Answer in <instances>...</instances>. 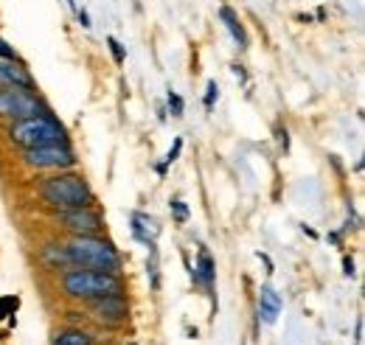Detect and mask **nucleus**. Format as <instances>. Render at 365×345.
Instances as JSON below:
<instances>
[{
	"label": "nucleus",
	"mask_w": 365,
	"mask_h": 345,
	"mask_svg": "<svg viewBox=\"0 0 365 345\" xmlns=\"http://www.w3.org/2000/svg\"><path fill=\"white\" fill-rule=\"evenodd\" d=\"M107 45H110V53H113V59H115V62L121 65V62L127 59V51H124V45L118 43L115 37H107Z\"/></svg>",
	"instance_id": "a211bd4d"
},
{
	"label": "nucleus",
	"mask_w": 365,
	"mask_h": 345,
	"mask_svg": "<svg viewBox=\"0 0 365 345\" xmlns=\"http://www.w3.org/2000/svg\"><path fill=\"white\" fill-rule=\"evenodd\" d=\"M48 113L43 98L37 96V90L29 87H0V118L3 121H20V118H31Z\"/></svg>",
	"instance_id": "423d86ee"
},
{
	"label": "nucleus",
	"mask_w": 365,
	"mask_h": 345,
	"mask_svg": "<svg viewBox=\"0 0 365 345\" xmlns=\"http://www.w3.org/2000/svg\"><path fill=\"white\" fill-rule=\"evenodd\" d=\"M62 292L71 301L88 303L93 298H104V295H124L127 284L121 275L113 272H98V269H85V267H68L59 278Z\"/></svg>",
	"instance_id": "f257e3e1"
},
{
	"label": "nucleus",
	"mask_w": 365,
	"mask_h": 345,
	"mask_svg": "<svg viewBox=\"0 0 365 345\" xmlns=\"http://www.w3.org/2000/svg\"><path fill=\"white\" fill-rule=\"evenodd\" d=\"M130 227H133V236H135L140 244H146V247H152L155 242H158V236H160V225H158V219L149 214H140V211H135V214L130 216Z\"/></svg>",
	"instance_id": "9d476101"
},
{
	"label": "nucleus",
	"mask_w": 365,
	"mask_h": 345,
	"mask_svg": "<svg viewBox=\"0 0 365 345\" xmlns=\"http://www.w3.org/2000/svg\"><path fill=\"white\" fill-rule=\"evenodd\" d=\"M9 140L20 149H34V146H48V143H62L68 140L65 135V127L48 113H40V115H31V118H20V121H11L9 124Z\"/></svg>",
	"instance_id": "20e7f679"
},
{
	"label": "nucleus",
	"mask_w": 365,
	"mask_h": 345,
	"mask_svg": "<svg viewBox=\"0 0 365 345\" xmlns=\"http://www.w3.org/2000/svg\"><path fill=\"white\" fill-rule=\"evenodd\" d=\"M233 76H236L239 82H247V73H245V68H242V65H233Z\"/></svg>",
	"instance_id": "393cba45"
},
{
	"label": "nucleus",
	"mask_w": 365,
	"mask_h": 345,
	"mask_svg": "<svg viewBox=\"0 0 365 345\" xmlns=\"http://www.w3.org/2000/svg\"><path fill=\"white\" fill-rule=\"evenodd\" d=\"M88 311L101 326H121L130 320V301L127 295H104L88 301Z\"/></svg>",
	"instance_id": "6e6552de"
},
{
	"label": "nucleus",
	"mask_w": 365,
	"mask_h": 345,
	"mask_svg": "<svg viewBox=\"0 0 365 345\" xmlns=\"http://www.w3.org/2000/svg\"><path fill=\"white\" fill-rule=\"evenodd\" d=\"M68 6H71V9H73V11H76V0H68Z\"/></svg>",
	"instance_id": "bb28decb"
},
{
	"label": "nucleus",
	"mask_w": 365,
	"mask_h": 345,
	"mask_svg": "<svg viewBox=\"0 0 365 345\" xmlns=\"http://www.w3.org/2000/svg\"><path fill=\"white\" fill-rule=\"evenodd\" d=\"M65 253L71 267H85L98 272H113V275H121L124 269L121 253L104 236H71L65 242Z\"/></svg>",
	"instance_id": "7ed1b4c3"
},
{
	"label": "nucleus",
	"mask_w": 365,
	"mask_h": 345,
	"mask_svg": "<svg viewBox=\"0 0 365 345\" xmlns=\"http://www.w3.org/2000/svg\"><path fill=\"white\" fill-rule=\"evenodd\" d=\"M180 149H182V138H175V143H172V149H169V155H166V166L180 158Z\"/></svg>",
	"instance_id": "412c9836"
},
{
	"label": "nucleus",
	"mask_w": 365,
	"mask_h": 345,
	"mask_svg": "<svg viewBox=\"0 0 365 345\" xmlns=\"http://www.w3.org/2000/svg\"><path fill=\"white\" fill-rule=\"evenodd\" d=\"M166 104H169V113L175 115V118H182V113H185V104H182V98L175 93V90H169V96H166Z\"/></svg>",
	"instance_id": "f3484780"
},
{
	"label": "nucleus",
	"mask_w": 365,
	"mask_h": 345,
	"mask_svg": "<svg viewBox=\"0 0 365 345\" xmlns=\"http://www.w3.org/2000/svg\"><path fill=\"white\" fill-rule=\"evenodd\" d=\"M169 208L175 211V219H178V222H185V219H188V208L182 205L180 200H172V202H169Z\"/></svg>",
	"instance_id": "aec40b11"
},
{
	"label": "nucleus",
	"mask_w": 365,
	"mask_h": 345,
	"mask_svg": "<svg viewBox=\"0 0 365 345\" xmlns=\"http://www.w3.org/2000/svg\"><path fill=\"white\" fill-rule=\"evenodd\" d=\"M56 225L68 230L71 236H101L104 219L93 208H76V211H56Z\"/></svg>",
	"instance_id": "0eeeda50"
},
{
	"label": "nucleus",
	"mask_w": 365,
	"mask_h": 345,
	"mask_svg": "<svg viewBox=\"0 0 365 345\" xmlns=\"http://www.w3.org/2000/svg\"><path fill=\"white\" fill-rule=\"evenodd\" d=\"M343 267H346V269H343L346 275H354V259H349V256H346V259H343Z\"/></svg>",
	"instance_id": "a878e982"
},
{
	"label": "nucleus",
	"mask_w": 365,
	"mask_h": 345,
	"mask_svg": "<svg viewBox=\"0 0 365 345\" xmlns=\"http://www.w3.org/2000/svg\"><path fill=\"white\" fill-rule=\"evenodd\" d=\"M0 87H29V90H37L31 73L17 59H0Z\"/></svg>",
	"instance_id": "1a4fd4ad"
},
{
	"label": "nucleus",
	"mask_w": 365,
	"mask_h": 345,
	"mask_svg": "<svg viewBox=\"0 0 365 345\" xmlns=\"http://www.w3.org/2000/svg\"><path fill=\"white\" fill-rule=\"evenodd\" d=\"M217 98H220V87H217V82H208V87H205V110H214Z\"/></svg>",
	"instance_id": "6ab92c4d"
},
{
	"label": "nucleus",
	"mask_w": 365,
	"mask_h": 345,
	"mask_svg": "<svg viewBox=\"0 0 365 345\" xmlns=\"http://www.w3.org/2000/svg\"><path fill=\"white\" fill-rule=\"evenodd\" d=\"M191 278H194L197 284H202L205 289L214 287V281H217V264H214V259H211L208 250H200L197 264H194V269H191Z\"/></svg>",
	"instance_id": "f8f14e48"
},
{
	"label": "nucleus",
	"mask_w": 365,
	"mask_h": 345,
	"mask_svg": "<svg viewBox=\"0 0 365 345\" xmlns=\"http://www.w3.org/2000/svg\"><path fill=\"white\" fill-rule=\"evenodd\" d=\"M281 309H284L281 295L275 292L273 287H262V289H259V317H262L267 326H273L275 320H278V314H281Z\"/></svg>",
	"instance_id": "9b49d317"
},
{
	"label": "nucleus",
	"mask_w": 365,
	"mask_h": 345,
	"mask_svg": "<svg viewBox=\"0 0 365 345\" xmlns=\"http://www.w3.org/2000/svg\"><path fill=\"white\" fill-rule=\"evenodd\" d=\"M278 143L284 146V152L289 149V138H287V130H281V127H278Z\"/></svg>",
	"instance_id": "b1692460"
},
{
	"label": "nucleus",
	"mask_w": 365,
	"mask_h": 345,
	"mask_svg": "<svg viewBox=\"0 0 365 345\" xmlns=\"http://www.w3.org/2000/svg\"><path fill=\"white\" fill-rule=\"evenodd\" d=\"M40 200L53 211H76V208H93L96 194L88 180L76 172H56L43 180Z\"/></svg>",
	"instance_id": "f03ea898"
},
{
	"label": "nucleus",
	"mask_w": 365,
	"mask_h": 345,
	"mask_svg": "<svg viewBox=\"0 0 365 345\" xmlns=\"http://www.w3.org/2000/svg\"><path fill=\"white\" fill-rule=\"evenodd\" d=\"M220 20H222V26L228 29V34L233 37L236 48H247V31H245L239 14H236L230 6H222V9H220Z\"/></svg>",
	"instance_id": "ddd939ff"
},
{
	"label": "nucleus",
	"mask_w": 365,
	"mask_h": 345,
	"mask_svg": "<svg viewBox=\"0 0 365 345\" xmlns=\"http://www.w3.org/2000/svg\"><path fill=\"white\" fill-rule=\"evenodd\" d=\"M23 163L31 172H71L76 166V152L68 146V140L34 146V149H23Z\"/></svg>",
	"instance_id": "39448f33"
},
{
	"label": "nucleus",
	"mask_w": 365,
	"mask_h": 345,
	"mask_svg": "<svg viewBox=\"0 0 365 345\" xmlns=\"http://www.w3.org/2000/svg\"><path fill=\"white\" fill-rule=\"evenodd\" d=\"M43 261H48L53 269H59V272H65L68 267H71V261H68V253H65V244H46L43 247Z\"/></svg>",
	"instance_id": "2eb2a0df"
},
{
	"label": "nucleus",
	"mask_w": 365,
	"mask_h": 345,
	"mask_svg": "<svg viewBox=\"0 0 365 345\" xmlns=\"http://www.w3.org/2000/svg\"><path fill=\"white\" fill-rule=\"evenodd\" d=\"M17 306H20V298H17V295H0V320L14 317Z\"/></svg>",
	"instance_id": "dca6fc26"
},
{
	"label": "nucleus",
	"mask_w": 365,
	"mask_h": 345,
	"mask_svg": "<svg viewBox=\"0 0 365 345\" xmlns=\"http://www.w3.org/2000/svg\"><path fill=\"white\" fill-rule=\"evenodd\" d=\"M0 59H17L14 56V48L6 43V40H0Z\"/></svg>",
	"instance_id": "4be33fe9"
},
{
	"label": "nucleus",
	"mask_w": 365,
	"mask_h": 345,
	"mask_svg": "<svg viewBox=\"0 0 365 345\" xmlns=\"http://www.w3.org/2000/svg\"><path fill=\"white\" fill-rule=\"evenodd\" d=\"M76 17H79V23H82V29H91V14L85 11V9H76Z\"/></svg>",
	"instance_id": "5701e85b"
},
{
	"label": "nucleus",
	"mask_w": 365,
	"mask_h": 345,
	"mask_svg": "<svg viewBox=\"0 0 365 345\" xmlns=\"http://www.w3.org/2000/svg\"><path fill=\"white\" fill-rule=\"evenodd\" d=\"M51 345H93V337L82 329H59Z\"/></svg>",
	"instance_id": "4468645a"
}]
</instances>
